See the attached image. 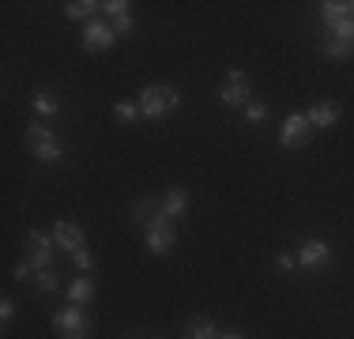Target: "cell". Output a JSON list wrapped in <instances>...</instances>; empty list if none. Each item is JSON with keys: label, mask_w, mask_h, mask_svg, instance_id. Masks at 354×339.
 <instances>
[{"label": "cell", "mask_w": 354, "mask_h": 339, "mask_svg": "<svg viewBox=\"0 0 354 339\" xmlns=\"http://www.w3.org/2000/svg\"><path fill=\"white\" fill-rule=\"evenodd\" d=\"M53 328L57 332H91V324H87V313H83V305H68V309H61V313H53Z\"/></svg>", "instance_id": "cell-8"}, {"label": "cell", "mask_w": 354, "mask_h": 339, "mask_svg": "<svg viewBox=\"0 0 354 339\" xmlns=\"http://www.w3.org/2000/svg\"><path fill=\"white\" fill-rule=\"evenodd\" d=\"M53 241L61 245V249H68V253L87 249V237H83V230H80L75 223H57V226H53Z\"/></svg>", "instance_id": "cell-10"}, {"label": "cell", "mask_w": 354, "mask_h": 339, "mask_svg": "<svg viewBox=\"0 0 354 339\" xmlns=\"http://www.w3.org/2000/svg\"><path fill=\"white\" fill-rule=\"evenodd\" d=\"M339 113H343L339 102H320V106H313L306 117H309V125H313V129H332V125L339 121Z\"/></svg>", "instance_id": "cell-11"}, {"label": "cell", "mask_w": 354, "mask_h": 339, "mask_svg": "<svg viewBox=\"0 0 354 339\" xmlns=\"http://www.w3.org/2000/svg\"><path fill=\"white\" fill-rule=\"evenodd\" d=\"M320 15H324L328 27H339L343 19H351V4L347 0H324V4H320Z\"/></svg>", "instance_id": "cell-12"}, {"label": "cell", "mask_w": 354, "mask_h": 339, "mask_svg": "<svg viewBox=\"0 0 354 339\" xmlns=\"http://www.w3.org/2000/svg\"><path fill=\"white\" fill-rule=\"evenodd\" d=\"M12 317H15V305L4 298V302H0V320H4V324H8V320H12Z\"/></svg>", "instance_id": "cell-27"}, {"label": "cell", "mask_w": 354, "mask_h": 339, "mask_svg": "<svg viewBox=\"0 0 354 339\" xmlns=\"http://www.w3.org/2000/svg\"><path fill=\"white\" fill-rule=\"evenodd\" d=\"M185 208H189L185 189H170V192H166V200H162V215H166V219H181Z\"/></svg>", "instance_id": "cell-13"}, {"label": "cell", "mask_w": 354, "mask_h": 339, "mask_svg": "<svg viewBox=\"0 0 354 339\" xmlns=\"http://www.w3.org/2000/svg\"><path fill=\"white\" fill-rule=\"evenodd\" d=\"M136 106H140V117H147V121H162L166 113H174V109L181 106V95H177L174 87H166V83H151V87H143Z\"/></svg>", "instance_id": "cell-1"}, {"label": "cell", "mask_w": 354, "mask_h": 339, "mask_svg": "<svg viewBox=\"0 0 354 339\" xmlns=\"http://www.w3.org/2000/svg\"><path fill=\"white\" fill-rule=\"evenodd\" d=\"M113 42H117L113 23H87V27H83V49H87V53H102Z\"/></svg>", "instance_id": "cell-6"}, {"label": "cell", "mask_w": 354, "mask_h": 339, "mask_svg": "<svg viewBox=\"0 0 354 339\" xmlns=\"http://www.w3.org/2000/svg\"><path fill=\"white\" fill-rule=\"evenodd\" d=\"M309 136H313V125H309L306 113H290V117L283 121V132H279L283 147H306Z\"/></svg>", "instance_id": "cell-4"}, {"label": "cell", "mask_w": 354, "mask_h": 339, "mask_svg": "<svg viewBox=\"0 0 354 339\" xmlns=\"http://www.w3.org/2000/svg\"><path fill=\"white\" fill-rule=\"evenodd\" d=\"M113 113H117V121L129 125V121H136V117H140V106H132V102H117Z\"/></svg>", "instance_id": "cell-20"}, {"label": "cell", "mask_w": 354, "mask_h": 339, "mask_svg": "<svg viewBox=\"0 0 354 339\" xmlns=\"http://www.w3.org/2000/svg\"><path fill=\"white\" fill-rule=\"evenodd\" d=\"M53 237L49 234H41V230H30L27 234V253H30V264H35L38 271L41 268H49V260H53Z\"/></svg>", "instance_id": "cell-7"}, {"label": "cell", "mask_w": 354, "mask_h": 339, "mask_svg": "<svg viewBox=\"0 0 354 339\" xmlns=\"http://www.w3.org/2000/svg\"><path fill=\"white\" fill-rule=\"evenodd\" d=\"M35 283H38V291H57V271H49V268H41V271H38V279H35Z\"/></svg>", "instance_id": "cell-21"}, {"label": "cell", "mask_w": 354, "mask_h": 339, "mask_svg": "<svg viewBox=\"0 0 354 339\" xmlns=\"http://www.w3.org/2000/svg\"><path fill=\"white\" fill-rule=\"evenodd\" d=\"M351 19H354V4H351Z\"/></svg>", "instance_id": "cell-30"}, {"label": "cell", "mask_w": 354, "mask_h": 339, "mask_svg": "<svg viewBox=\"0 0 354 339\" xmlns=\"http://www.w3.org/2000/svg\"><path fill=\"white\" fill-rule=\"evenodd\" d=\"M143 230H147V249H151V253H158V257H162V253H170L174 245H177V230H174V219H166V215L151 219V223L143 226Z\"/></svg>", "instance_id": "cell-2"}, {"label": "cell", "mask_w": 354, "mask_h": 339, "mask_svg": "<svg viewBox=\"0 0 354 339\" xmlns=\"http://www.w3.org/2000/svg\"><path fill=\"white\" fill-rule=\"evenodd\" d=\"M61 339H91V332H64Z\"/></svg>", "instance_id": "cell-28"}, {"label": "cell", "mask_w": 354, "mask_h": 339, "mask_svg": "<svg viewBox=\"0 0 354 339\" xmlns=\"http://www.w3.org/2000/svg\"><path fill=\"white\" fill-rule=\"evenodd\" d=\"M132 30V15H113V34L121 38V34Z\"/></svg>", "instance_id": "cell-24"}, {"label": "cell", "mask_w": 354, "mask_h": 339, "mask_svg": "<svg viewBox=\"0 0 354 339\" xmlns=\"http://www.w3.org/2000/svg\"><path fill=\"white\" fill-rule=\"evenodd\" d=\"M132 211H136V219H140L143 226H147L151 219H158V215H162V203H158V200H151V196H143V200L132 203Z\"/></svg>", "instance_id": "cell-14"}, {"label": "cell", "mask_w": 354, "mask_h": 339, "mask_svg": "<svg viewBox=\"0 0 354 339\" xmlns=\"http://www.w3.org/2000/svg\"><path fill=\"white\" fill-rule=\"evenodd\" d=\"M72 305H87L91 298H95V283H91V279L87 275H83V279H75V283H72Z\"/></svg>", "instance_id": "cell-16"}, {"label": "cell", "mask_w": 354, "mask_h": 339, "mask_svg": "<svg viewBox=\"0 0 354 339\" xmlns=\"http://www.w3.org/2000/svg\"><path fill=\"white\" fill-rule=\"evenodd\" d=\"M189 339H218V332H215L212 320H192V324H189Z\"/></svg>", "instance_id": "cell-19"}, {"label": "cell", "mask_w": 354, "mask_h": 339, "mask_svg": "<svg viewBox=\"0 0 354 339\" xmlns=\"http://www.w3.org/2000/svg\"><path fill=\"white\" fill-rule=\"evenodd\" d=\"M35 109L41 117H57V109H61V102H57L53 95H49V91H38L35 95Z\"/></svg>", "instance_id": "cell-17"}, {"label": "cell", "mask_w": 354, "mask_h": 339, "mask_svg": "<svg viewBox=\"0 0 354 339\" xmlns=\"http://www.w3.org/2000/svg\"><path fill=\"white\" fill-rule=\"evenodd\" d=\"M218 98H223V106H241V102L249 98V75L241 72V68H230V72H226V80H223Z\"/></svg>", "instance_id": "cell-5"}, {"label": "cell", "mask_w": 354, "mask_h": 339, "mask_svg": "<svg viewBox=\"0 0 354 339\" xmlns=\"http://www.w3.org/2000/svg\"><path fill=\"white\" fill-rule=\"evenodd\" d=\"M27 147L35 151L41 163H57L61 158V143H57V136L46 129V125H30L27 129Z\"/></svg>", "instance_id": "cell-3"}, {"label": "cell", "mask_w": 354, "mask_h": 339, "mask_svg": "<svg viewBox=\"0 0 354 339\" xmlns=\"http://www.w3.org/2000/svg\"><path fill=\"white\" fill-rule=\"evenodd\" d=\"M328 260H332V249H328L324 241H317V237H313V241H306V245H301V253H298V264L306 268V271L324 268Z\"/></svg>", "instance_id": "cell-9"}, {"label": "cell", "mask_w": 354, "mask_h": 339, "mask_svg": "<svg viewBox=\"0 0 354 339\" xmlns=\"http://www.w3.org/2000/svg\"><path fill=\"white\" fill-rule=\"evenodd\" d=\"M72 260H75V268H80V271H83V275H87V271H91V268H95V257H91V253H87V249H80V253H72Z\"/></svg>", "instance_id": "cell-22"}, {"label": "cell", "mask_w": 354, "mask_h": 339, "mask_svg": "<svg viewBox=\"0 0 354 339\" xmlns=\"http://www.w3.org/2000/svg\"><path fill=\"white\" fill-rule=\"evenodd\" d=\"M245 117H249L252 125H257V121H264V117H268V106H249V109H245Z\"/></svg>", "instance_id": "cell-26"}, {"label": "cell", "mask_w": 354, "mask_h": 339, "mask_svg": "<svg viewBox=\"0 0 354 339\" xmlns=\"http://www.w3.org/2000/svg\"><path fill=\"white\" fill-rule=\"evenodd\" d=\"M109 15H129V0H109V4H102Z\"/></svg>", "instance_id": "cell-25"}, {"label": "cell", "mask_w": 354, "mask_h": 339, "mask_svg": "<svg viewBox=\"0 0 354 339\" xmlns=\"http://www.w3.org/2000/svg\"><path fill=\"white\" fill-rule=\"evenodd\" d=\"M354 49V42H343V38H332V42H324V57H332V61H343Z\"/></svg>", "instance_id": "cell-18"}, {"label": "cell", "mask_w": 354, "mask_h": 339, "mask_svg": "<svg viewBox=\"0 0 354 339\" xmlns=\"http://www.w3.org/2000/svg\"><path fill=\"white\" fill-rule=\"evenodd\" d=\"M95 8H102V4H95V0H68V4H64V15H68V19H91Z\"/></svg>", "instance_id": "cell-15"}, {"label": "cell", "mask_w": 354, "mask_h": 339, "mask_svg": "<svg viewBox=\"0 0 354 339\" xmlns=\"http://www.w3.org/2000/svg\"><path fill=\"white\" fill-rule=\"evenodd\" d=\"M218 339H241V336H238V332H230V336H218Z\"/></svg>", "instance_id": "cell-29"}, {"label": "cell", "mask_w": 354, "mask_h": 339, "mask_svg": "<svg viewBox=\"0 0 354 339\" xmlns=\"http://www.w3.org/2000/svg\"><path fill=\"white\" fill-rule=\"evenodd\" d=\"M15 279H19V283H30V279H38V268L27 260V264H19V268H15Z\"/></svg>", "instance_id": "cell-23"}]
</instances>
